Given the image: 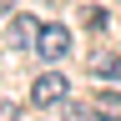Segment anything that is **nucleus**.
I'll return each instance as SVG.
<instances>
[{"label":"nucleus","instance_id":"nucleus-1","mask_svg":"<svg viewBox=\"0 0 121 121\" xmlns=\"http://www.w3.org/2000/svg\"><path fill=\"white\" fill-rule=\"evenodd\" d=\"M35 51L51 60V66H60V60L71 56V30H66V25H40V35H35Z\"/></svg>","mask_w":121,"mask_h":121},{"label":"nucleus","instance_id":"nucleus-2","mask_svg":"<svg viewBox=\"0 0 121 121\" xmlns=\"http://www.w3.org/2000/svg\"><path fill=\"white\" fill-rule=\"evenodd\" d=\"M66 96H71V86H66L60 71H45L40 81L30 86V101H35V106H56V101H66Z\"/></svg>","mask_w":121,"mask_h":121},{"label":"nucleus","instance_id":"nucleus-3","mask_svg":"<svg viewBox=\"0 0 121 121\" xmlns=\"http://www.w3.org/2000/svg\"><path fill=\"white\" fill-rule=\"evenodd\" d=\"M10 35H15V45H35V35H40V20H35V15H15Z\"/></svg>","mask_w":121,"mask_h":121},{"label":"nucleus","instance_id":"nucleus-4","mask_svg":"<svg viewBox=\"0 0 121 121\" xmlns=\"http://www.w3.org/2000/svg\"><path fill=\"white\" fill-rule=\"evenodd\" d=\"M91 76L96 81H121V56H96L91 60Z\"/></svg>","mask_w":121,"mask_h":121},{"label":"nucleus","instance_id":"nucleus-5","mask_svg":"<svg viewBox=\"0 0 121 121\" xmlns=\"http://www.w3.org/2000/svg\"><path fill=\"white\" fill-rule=\"evenodd\" d=\"M96 111H101V121H121V96H116V91H101Z\"/></svg>","mask_w":121,"mask_h":121},{"label":"nucleus","instance_id":"nucleus-6","mask_svg":"<svg viewBox=\"0 0 121 121\" xmlns=\"http://www.w3.org/2000/svg\"><path fill=\"white\" fill-rule=\"evenodd\" d=\"M91 111H96V106H81V101H71V106H66V121H96Z\"/></svg>","mask_w":121,"mask_h":121},{"label":"nucleus","instance_id":"nucleus-7","mask_svg":"<svg viewBox=\"0 0 121 121\" xmlns=\"http://www.w3.org/2000/svg\"><path fill=\"white\" fill-rule=\"evenodd\" d=\"M86 25H91V30H96V35H101V30L111 25V20H106V10H86Z\"/></svg>","mask_w":121,"mask_h":121},{"label":"nucleus","instance_id":"nucleus-8","mask_svg":"<svg viewBox=\"0 0 121 121\" xmlns=\"http://www.w3.org/2000/svg\"><path fill=\"white\" fill-rule=\"evenodd\" d=\"M0 121H20V111H15L10 101H0Z\"/></svg>","mask_w":121,"mask_h":121},{"label":"nucleus","instance_id":"nucleus-9","mask_svg":"<svg viewBox=\"0 0 121 121\" xmlns=\"http://www.w3.org/2000/svg\"><path fill=\"white\" fill-rule=\"evenodd\" d=\"M5 10H15V0H0V15H5Z\"/></svg>","mask_w":121,"mask_h":121}]
</instances>
